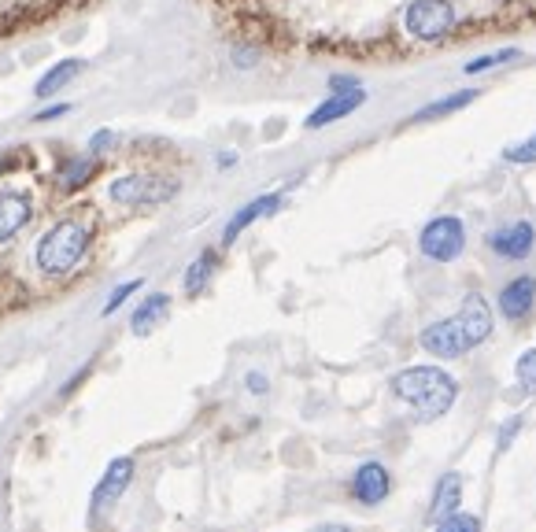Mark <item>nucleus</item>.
Wrapping results in <instances>:
<instances>
[{
    "label": "nucleus",
    "instance_id": "nucleus-1",
    "mask_svg": "<svg viewBox=\"0 0 536 532\" xmlns=\"http://www.w3.org/2000/svg\"><path fill=\"white\" fill-rule=\"evenodd\" d=\"M389 388L392 396L403 399L418 414V422H437L459 399V381L440 366H407L392 377Z\"/></svg>",
    "mask_w": 536,
    "mask_h": 532
},
{
    "label": "nucleus",
    "instance_id": "nucleus-2",
    "mask_svg": "<svg viewBox=\"0 0 536 532\" xmlns=\"http://www.w3.org/2000/svg\"><path fill=\"white\" fill-rule=\"evenodd\" d=\"M93 218L89 211H74V215L60 218L56 226L41 233V241L34 248V259H37V270L41 274H49V278H67L74 266L86 259L89 244H93Z\"/></svg>",
    "mask_w": 536,
    "mask_h": 532
},
{
    "label": "nucleus",
    "instance_id": "nucleus-3",
    "mask_svg": "<svg viewBox=\"0 0 536 532\" xmlns=\"http://www.w3.org/2000/svg\"><path fill=\"white\" fill-rule=\"evenodd\" d=\"M178 178L167 174H152V170H137V174H122L108 185L111 204L119 207H159L178 196Z\"/></svg>",
    "mask_w": 536,
    "mask_h": 532
},
{
    "label": "nucleus",
    "instance_id": "nucleus-4",
    "mask_svg": "<svg viewBox=\"0 0 536 532\" xmlns=\"http://www.w3.org/2000/svg\"><path fill=\"white\" fill-rule=\"evenodd\" d=\"M455 19L451 0H411L403 8V30L415 41H444L455 30Z\"/></svg>",
    "mask_w": 536,
    "mask_h": 532
},
{
    "label": "nucleus",
    "instance_id": "nucleus-5",
    "mask_svg": "<svg viewBox=\"0 0 536 532\" xmlns=\"http://www.w3.org/2000/svg\"><path fill=\"white\" fill-rule=\"evenodd\" d=\"M418 248L433 263H455L466 252V222L459 215H437L418 230Z\"/></svg>",
    "mask_w": 536,
    "mask_h": 532
},
{
    "label": "nucleus",
    "instance_id": "nucleus-6",
    "mask_svg": "<svg viewBox=\"0 0 536 532\" xmlns=\"http://www.w3.org/2000/svg\"><path fill=\"white\" fill-rule=\"evenodd\" d=\"M485 248L503 263H525L529 255L536 252V226L529 218H514V222H503L485 237Z\"/></svg>",
    "mask_w": 536,
    "mask_h": 532
},
{
    "label": "nucleus",
    "instance_id": "nucleus-7",
    "mask_svg": "<svg viewBox=\"0 0 536 532\" xmlns=\"http://www.w3.org/2000/svg\"><path fill=\"white\" fill-rule=\"evenodd\" d=\"M422 348L429 351V355H437V359H463L466 351H474V340H470V333H466L463 318H440V322H433V326L422 329Z\"/></svg>",
    "mask_w": 536,
    "mask_h": 532
},
{
    "label": "nucleus",
    "instance_id": "nucleus-8",
    "mask_svg": "<svg viewBox=\"0 0 536 532\" xmlns=\"http://www.w3.org/2000/svg\"><path fill=\"white\" fill-rule=\"evenodd\" d=\"M496 307L507 322H525V318L536 311V278L533 274H518L500 289L496 296Z\"/></svg>",
    "mask_w": 536,
    "mask_h": 532
},
{
    "label": "nucleus",
    "instance_id": "nucleus-9",
    "mask_svg": "<svg viewBox=\"0 0 536 532\" xmlns=\"http://www.w3.org/2000/svg\"><path fill=\"white\" fill-rule=\"evenodd\" d=\"M366 104V89L359 85V89H348V93H329L322 104H318L311 115L304 119L307 130H326V126H333V122L348 119V115H355V111Z\"/></svg>",
    "mask_w": 536,
    "mask_h": 532
},
{
    "label": "nucleus",
    "instance_id": "nucleus-10",
    "mask_svg": "<svg viewBox=\"0 0 536 532\" xmlns=\"http://www.w3.org/2000/svg\"><path fill=\"white\" fill-rule=\"evenodd\" d=\"M281 207H285V196L281 193H263V196H256V200H248V204L237 207L233 218L226 222V230H222V244H233L244 230H248V226H256L259 218L278 215Z\"/></svg>",
    "mask_w": 536,
    "mask_h": 532
},
{
    "label": "nucleus",
    "instance_id": "nucleus-11",
    "mask_svg": "<svg viewBox=\"0 0 536 532\" xmlns=\"http://www.w3.org/2000/svg\"><path fill=\"white\" fill-rule=\"evenodd\" d=\"M392 492V477L389 470L381 466V462H363L359 470H355L352 477V496L359 499V503H366V507H378V503H385Z\"/></svg>",
    "mask_w": 536,
    "mask_h": 532
},
{
    "label": "nucleus",
    "instance_id": "nucleus-12",
    "mask_svg": "<svg viewBox=\"0 0 536 532\" xmlns=\"http://www.w3.org/2000/svg\"><path fill=\"white\" fill-rule=\"evenodd\" d=\"M130 481H134V459H115L104 470V477H100V484L93 488V514H100V510H108L111 503H119L122 492L130 488Z\"/></svg>",
    "mask_w": 536,
    "mask_h": 532
},
{
    "label": "nucleus",
    "instance_id": "nucleus-13",
    "mask_svg": "<svg viewBox=\"0 0 536 532\" xmlns=\"http://www.w3.org/2000/svg\"><path fill=\"white\" fill-rule=\"evenodd\" d=\"M100 174V159L93 152L86 156H63L52 170V178L60 185V193H78V189H86L93 178Z\"/></svg>",
    "mask_w": 536,
    "mask_h": 532
},
{
    "label": "nucleus",
    "instance_id": "nucleus-14",
    "mask_svg": "<svg viewBox=\"0 0 536 532\" xmlns=\"http://www.w3.org/2000/svg\"><path fill=\"white\" fill-rule=\"evenodd\" d=\"M30 218H34L30 196L19 193V189H0V244L12 241Z\"/></svg>",
    "mask_w": 536,
    "mask_h": 532
},
{
    "label": "nucleus",
    "instance_id": "nucleus-15",
    "mask_svg": "<svg viewBox=\"0 0 536 532\" xmlns=\"http://www.w3.org/2000/svg\"><path fill=\"white\" fill-rule=\"evenodd\" d=\"M459 318H463L466 333L474 340V348H481L488 337H492V326H496V318H492V303L481 296V292H470L459 307Z\"/></svg>",
    "mask_w": 536,
    "mask_h": 532
},
{
    "label": "nucleus",
    "instance_id": "nucleus-16",
    "mask_svg": "<svg viewBox=\"0 0 536 532\" xmlns=\"http://www.w3.org/2000/svg\"><path fill=\"white\" fill-rule=\"evenodd\" d=\"M459 503H463V473H444L437 492H433V507L426 510V521L440 525V521L459 510Z\"/></svg>",
    "mask_w": 536,
    "mask_h": 532
},
{
    "label": "nucleus",
    "instance_id": "nucleus-17",
    "mask_svg": "<svg viewBox=\"0 0 536 532\" xmlns=\"http://www.w3.org/2000/svg\"><path fill=\"white\" fill-rule=\"evenodd\" d=\"M167 315H171V296H167V292H152V296H145V300L137 303L134 318H130V329H134L137 337H148L152 329L167 322Z\"/></svg>",
    "mask_w": 536,
    "mask_h": 532
},
{
    "label": "nucleus",
    "instance_id": "nucleus-18",
    "mask_svg": "<svg viewBox=\"0 0 536 532\" xmlns=\"http://www.w3.org/2000/svg\"><path fill=\"white\" fill-rule=\"evenodd\" d=\"M82 67H86L82 60H60L56 67H49V71L37 78L34 97H37V100H52L56 93H63V89H67V85H71L74 78L82 74Z\"/></svg>",
    "mask_w": 536,
    "mask_h": 532
},
{
    "label": "nucleus",
    "instance_id": "nucleus-19",
    "mask_svg": "<svg viewBox=\"0 0 536 532\" xmlns=\"http://www.w3.org/2000/svg\"><path fill=\"white\" fill-rule=\"evenodd\" d=\"M477 97H481V89H455V93H448V97H440V100H433V104H426V108H418L415 115H411V122L448 119V115H455V111L470 108Z\"/></svg>",
    "mask_w": 536,
    "mask_h": 532
},
{
    "label": "nucleus",
    "instance_id": "nucleus-20",
    "mask_svg": "<svg viewBox=\"0 0 536 532\" xmlns=\"http://www.w3.org/2000/svg\"><path fill=\"white\" fill-rule=\"evenodd\" d=\"M215 270H219V252L215 248H204V252L196 255L189 270H185V296H200V292L208 289L211 278H215Z\"/></svg>",
    "mask_w": 536,
    "mask_h": 532
},
{
    "label": "nucleus",
    "instance_id": "nucleus-21",
    "mask_svg": "<svg viewBox=\"0 0 536 532\" xmlns=\"http://www.w3.org/2000/svg\"><path fill=\"white\" fill-rule=\"evenodd\" d=\"M514 60H522V52L518 49H496V52H485V56H477V60H470L463 67V74H485V71H496V67H503V63H514Z\"/></svg>",
    "mask_w": 536,
    "mask_h": 532
},
{
    "label": "nucleus",
    "instance_id": "nucleus-22",
    "mask_svg": "<svg viewBox=\"0 0 536 532\" xmlns=\"http://www.w3.org/2000/svg\"><path fill=\"white\" fill-rule=\"evenodd\" d=\"M503 163H511V167H533L536 163V130L518 141V145H507L503 148Z\"/></svg>",
    "mask_w": 536,
    "mask_h": 532
},
{
    "label": "nucleus",
    "instance_id": "nucleus-23",
    "mask_svg": "<svg viewBox=\"0 0 536 532\" xmlns=\"http://www.w3.org/2000/svg\"><path fill=\"white\" fill-rule=\"evenodd\" d=\"M514 374H518V385H522L525 396H536V348H529V351L518 355Z\"/></svg>",
    "mask_w": 536,
    "mask_h": 532
},
{
    "label": "nucleus",
    "instance_id": "nucleus-24",
    "mask_svg": "<svg viewBox=\"0 0 536 532\" xmlns=\"http://www.w3.org/2000/svg\"><path fill=\"white\" fill-rule=\"evenodd\" d=\"M141 285H145V281H141V278H134V281H122L119 289H115V292H111V296H108V303H104V311H100V315H104V318H108V315H115V311H119L122 303L130 300L134 292H141Z\"/></svg>",
    "mask_w": 536,
    "mask_h": 532
},
{
    "label": "nucleus",
    "instance_id": "nucleus-25",
    "mask_svg": "<svg viewBox=\"0 0 536 532\" xmlns=\"http://www.w3.org/2000/svg\"><path fill=\"white\" fill-rule=\"evenodd\" d=\"M437 532H481V521L474 518V514H451V518H444L437 525Z\"/></svg>",
    "mask_w": 536,
    "mask_h": 532
},
{
    "label": "nucleus",
    "instance_id": "nucleus-26",
    "mask_svg": "<svg viewBox=\"0 0 536 532\" xmlns=\"http://www.w3.org/2000/svg\"><path fill=\"white\" fill-rule=\"evenodd\" d=\"M518 433H522V414H514V418H507V422H503L500 436H496V448H500V455H503L507 448H511V440H514Z\"/></svg>",
    "mask_w": 536,
    "mask_h": 532
},
{
    "label": "nucleus",
    "instance_id": "nucleus-27",
    "mask_svg": "<svg viewBox=\"0 0 536 532\" xmlns=\"http://www.w3.org/2000/svg\"><path fill=\"white\" fill-rule=\"evenodd\" d=\"M115 141H119V133H111V130H100L89 137V152L93 156H100V152H108V148H115Z\"/></svg>",
    "mask_w": 536,
    "mask_h": 532
},
{
    "label": "nucleus",
    "instance_id": "nucleus-28",
    "mask_svg": "<svg viewBox=\"0 0 536 532\" xmlns=\"http://www.w3.org/2000/svg\"><path fill=\"white\" fill-rule=\"evenodd\" d=\"M359 78L355 74H329V93H348V89H359Z\"/></svg>",
    "mask_w": 536,
    "mask_h": 532
},
{
    "label": "nucleus",
    "instance_id": "nucleus-29",
    "mask_svg": "<svg viewBox=\"0 0 536 532\" xmlns=\"http://www.w3.org/2000/svg\"><path fill=\"white\" fill-rule=\"evenodd\" d=\"M71 111V104H52V108H41L34 115V122H52V119H63Z\"/></svg>",
    "mask_w": 536,
    "mask_h": 532
},
{
    "label": "nucleus",
    "instance_id": "nucleus-30",
    "mask_svg": "<svg viewBox=\"0 0 536 532\" xmlns=\"http://www.w3.org/2000/svg\"><path fill=\"white\" fill-rule=\"evenodd\" d=\"M244 385H248V392H252V396H263V392L270 388L263 374H248V377H244Z\"/></svg>",
    "mask_w": 536,
    "mask_h": 532
},
{
    "label": "nucleus",
    "instance_id": "nucleus-31",
    "mask_svg": "<svg viewBox=\"0 0 536 532\" xmlns=\"http://www.w3.org/2000/svg\"><path fill=\"white\" fill-rule=\"evenodd\" d=\"M215 167H219V170L237 167V152H219V156H215Z\"/></svg>",
    "mask_w": 536,
    "mask_h": 532
},
{
    "label": "nucleus",
    "instance_id": "nucleus-32",
    "mask_svg": "<svg viewBox=\"0 0 536 532\" xmlns=\"http://www.w3.org/2000/svg\"><path fill=\"white\" fill-rule=\"evenodd\" d=\"M315 532H352V529L348 525H318Z\"/></svg>",
    "mask_w": 536,
    "mask_h": 532
}]
</instances>
